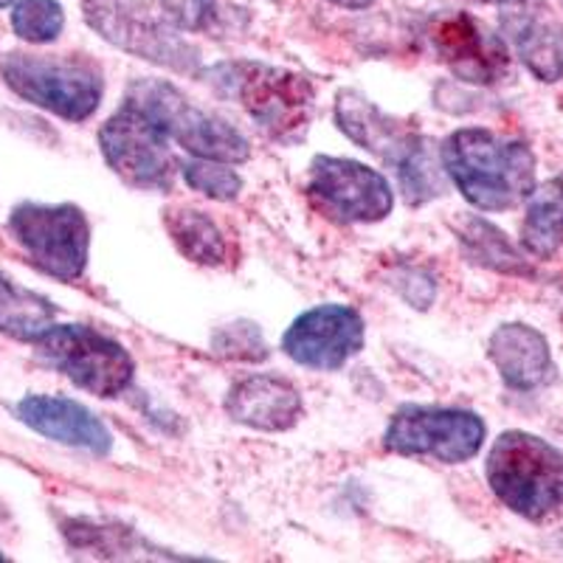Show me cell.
Listing matches in <instances>:
<instances>
[{"instance_id":"cell-1","label":"cell","mask_w":563,"mask_h":563,"mask_svg":"<svg viewBox=\"0 0 563 563\" xmlns=\"http://www.w3.org/2000/svg\"><path fill=\"white\" fill-rule=\"evenodd\" d=\"M440 161L462 198L476 209H512L536 195V155L525 141L465 128L445 139Z\"/></svg>"},{"instance_id":"cell-2","label":"cell","mask_w":563,"mask_h":563,"mask_svg":"<svg viewBox=\"0 0 563 563\" xmlns=\"http://www.w3.org/2000/svg\"><path fill=\"white\" fill-rule=\"evenodd\" d=\"M487 485L512 512L547 519L563 507V451L527 431H507L487 456Z\"/></svg>"},{"instance_id":"cell-3","label":"cell","mask_w":563,"mask_h":563,"mask_svg":"<svg viewBox=\"0 0 563 563\" xmlns=\"http://www.w3.org/2000/svg\"><path fill=\"white\" fill-rule=\"evenodd\" d=\"M335 115H339V128L355 144L395 167L409 203H426L442 192V173L434 164L431 144L409 124L386 115L355 90L341 93Z\"/></svg>"},{"instance_id":"cell-4","label":"cell","mask_w":563,"mask_h":563,"mask_svg":"<svg viewBox=\"0 0 563 563\" xmlns=\"http://www.w3.org/2000/svg\"><path fill=\"white\" fill-rule=\"evenodd\" d=\"M0 74L23 102L37 104L68 122H85L102 102V74L82 57L9 54L0 65Z\"/></svg>"},{"instance_id":"cell-5","label":"cell","mask_w":563,"mask_h":563,"mask_svg":"<svg viewBox=\"0 0 563 563\" xmlns=\"http://www.w3.org/2000/svg\"><path fill=\"white\" fill-rule=\"evenodd\" d=\"M124 102L150 115L169 139L178 141L195 158L225 161V164L249 161V139L238 128H231L225 119L186 99L175 85L161 82V79H135Z\"/></svg>"},{"instance_id":"cell-6","label":"cell","mask_w":563,"mask_h":563,"mask_svg":"<svg viewBox=\"0 0 563 563\" xmlns=\"http://www.w3.org/2000/svg\"><path fill=\"white\" fill-rule=\"evenodd\" d=\"M231 97L274 139H296L308 130L313 113V85L294 70L263 63H225L211 70Z\"/></svg>"},{"instance_id":"cell-7","label":"cell","mask_w":563,"mask_h":563,"mask_svg":"<svg viewBox=\"0 0 563 563\" xmlns=\"http://www.w3.org/2000/svg\"><path fill=\"white\" fill-rule=\"evenodd\" d=\"M32 344L45 364L90 395L115 397L133 384V358L128 350L93 327L54 324Z\"/></svg>"},{"instance_id":"cell-8","label":"cell","mask_w":563,"mask_h":563,"mask_svg":"<svg viewBox=\"0 0 563 563\" xmlns=\"http://www.w3.org/2000/svg\"><path fill=\"white\" fill-rule=\"evenodd\" d=\"M9 234L40 271L63 282L79 279L88 265L90 225L77 206H18L9 214Z\"/></svg>"},{"instance_id":"cell-9","label":"cell","mask_w":563,"mask_h":563,"mask_svg":"<svg viewBox=\"0 0 563 563\" xmlns=\"http://www.w3.org/2000/svg\"><path fill=\"white\" fill-rule=\"evenodd\" d=\"M99 147L110 169L130 186L158 192L173 186L178 164L169 153V135L130 102L102 124Z\"/></svg>"},{"instance_id":"cell-10","label":"cell","mask_w":563,"mask_h":563,"mask_svg":"<svg viewBox=\"0 0 563 563\" xmlns=\"http://www.w3.org/2000/svg\"><path fill=\"white\" fill-rule=\"evenodd\" d=\"M485 442V422L474 411L406 406L391 417L384 445L404 456H431V460L465 462L479 454Z\"/></svg>"},{"instance_id":"cell-11","label":"cell","mask_w":563,"mask_h":563,"mask_svg":"<svg viewBox=\"0 0 563 563\" xmlns=\"http://www.w3.org/2000/svg\"><path fill=\"white\" fill-rule=\"evenodd\" d=\"M85 20L108 43L122 52L144 57L150 63L167 65L173 70H192L198 52L175 37L164 20L155 18L141 0H82Z\"/></svg>"},{"instance_id":"cell-12","label":"cell","mask_w":563,"mask_h":563,"mask_svg":"<svg viewBox=\"0 0 563 563\" xmlns=\"http://www.w3.org/2000/svg\"><path fill=\"white\" fill-rule=\"evenodd\" d=\"M308 192L324 214L344 223H378L391 211L389 180L358 161L321 155L310 164Z\"/></svg>"},{"instance_id":"cell-13","label":"cell","mask_w":563,"mask_h":563,"mask_svg":"<svg viewBox=\"0 0 563 563\" xmlns=\"http://www.w3.org/2000/svg\"><path fill=\"white\" fill-rule=\"evenodd\" d=\"M364 346V319L346 305H321L301 313L282 339L288 358L308 369L333 372Z\"/></svg>"},{"instance_id":"cell-14","label":"cell","mask_w":563,"mask_h":563,"mask_svg":"<svg viewBox=\"0 0 563 563\" xmlns=\"http://www.w3.org/2000/svg\"><path fill=\"white\" fill-rule=\"evenodd\" d=\"M431 45L437 57L449 65L462 82L493 85L505 77L507 48L471 14H442L431 26Z\"/></svg>"},{"instance_id":"cell-15","label":"cell","mask_w":563,"mask_h":563,"mask_svg":"<svg viewBox=\"0 0 563 563\" xmlns=\"http://www.w3.org/2000/svg\"><path fill=\"white\" fill-rule=\"evenodd\" d=\"M501 32L541 82L563 77V26L547 0H501Z\"/></svg>"},{"instance_id":"cell-16","label":"cell","mask_w":563,"mask_h":563,"mask_svg":"<svg viewBox=\"0 0 563 563\" xmlns=\"http://www.w3.org/2000/svg\"><path fill=\"white\" fill-rule=\"evenodd\" d=\"M20 420L37 434L54 442H63L70 449H82L90 454H108L113 437L104 429V422L97 415H90L82 404L68 397L32 395L18 404Z\"/></svg>"},{"instance_id":"cell-17","label":"cell","mask_w":563,"mask_h":563,"mask_svg":"<svg viewBox=\"0 0 563 563\" xmlns=\"http://www.w3.org/2000/svg\"><path fill=\"white\" fill-rule=\"evenodd\" d=\"M225 411L249 429L285 431L301 415V395L290 380L274 375H251L229 391Z\"/></svg>"},{"instance_id":"cell-18","label":"cell","mask_w":563,"mask_h":563,"mask_svg":"<svg viewBox=\"0 0 563 563\" xmlns=\"http://www.w3.org/2000/svg\"><path fill=\"white\" fill-rule=\"evenodd\" d=\"M490 361L510 389L532 391L552 378V352L547 339L527 324H505L490 335Z\"/></svg>"},{"instance_id":"cell-19","label":"cell","mask_w":563,"mask_h":563,"mask_svg":"<svg viewBox=\"0 0 563 563\" xmlns=\"http://www.w3.org/2000/svg\"><path fill=\"white\" fill-rule=\"evenodd\" d=\"M54 316L57 310L45 296L18 288L7 276H0V333L37 341L48 327H54Z\"/></svg>"},{"instance_id":"cell-20","label":"cell","mask_w":563,"mask_h":563,"mask_svg":"<svg viewBox=\"0 0 563 563\" xmlns=\"http://www.w3.org/2000/svg\"><path fill=\"white\" fill-rule=\"evenodd\" d=\"M167 231L180 254L189 256L198 265H223L229 256V243L218 223L195 209L167 211Z\"/></svg>"},{"instance_id":"cell-21","label":"cell","mask_w":563,"mask_h":563,"mask_svg":"<svg viewBox=\"0 0 563 563\" xmlns=\"http://www.w3.org/2000/svg\"><path fill=\"white\" fill-rule=\"evenodd\" d=\"M521 238L536 256H552L563 249V189H550L532 200Z\"/></svg>"},{"instance_id":"cell-22","label":"cell","mask_w":563,"mask_h":563,"mask_svg":"<svg viewBox=\"0 0 563 563\" xmlns=\"http://www.w3.org/2000/svg\"><path fill=\"white\" fill-rule=\"evenodd\" d=\"M12 29L26 43H54L65 29V12L57 0H18L12 9Z\"/></svg>"},{"instance_id":"cell-23","label":"cell","mask_w":563,"mask_h":563,"mask_svg":"<svg viewBox=\"0 0 563 563\" xmlns=\"http://www.w3.org/2000/svg\"><path fill=\"white\" fill-rule=\"evenodd\" d=\"M184 180L211 200H234L243 189V178L225 161H189L184 164Z\"/></svg>"},{"instance_id":"cell-24","label":"cell","mask_w":563,"mask_h":563,"mask_svg":"<svg viewBox=\"0 0 563 563\" xmlns=\"http://www.w3.org/2000/svg\"><path fill=\"white\" fill-rule=\"evenodd\" d=\"M158 3L169 26L178 32H203L214 20L218 0H158Z\"/></svg>"},{"instance_id":"cell-25","label":"cell","mask_w":563,"mask_h":563,"mask_svg":"<svg viewBox=\"0 0 563 563\" xmlns=\"http://www.w3.org/2000/svg\"><path fill=\"white\" fill-rule=\"evenodd\" d=\"M476 234H479V240H476V245H479V260L482 263L493 265V268H501V271H519V274H525V265H521L519 254L510 249V245L505 243V234H499V231L493 229V225L487 223H474Z\"/></svg>"},{"instance_id":"cell-26","label":"cell","mask_w":563,"mask_h":563,"mask_svg":"<svg viewBox=\"0 0 563 563\" xmlns=\"http://www.w3.org/2000/svg\"><path fill=\"white\" fill-rule=\"evenodd\" d=\"M218 352L231 358H265V341L256 330V324H234L225 327L214 341Z\"/></svg>"},{"instance_id":"cell-27","label":"cell","mask_w":563,"mask_h":563,"mask_svg":"<svg viewBox=\"0 0 563 563\" xmlns=\"http://www.w3.org/2000/svg\"><path fill=\"white\" fill-rule=\"evenodd\" d=\"M333 3H339V7H344V9H366V7H372L375 0H333Z\"/></svg>"},{"instance_id":"cell-28","label":"cell","mask_w":563,"mask_h":563,"mask_svg":"<svg viewBox=\"0 0 563 563\" xmlns=\"http://www.w3.org/2000/svg\"><path fill=\"white\" fill-rule=\"evenodd\" d=\"M476 3H501V0H476Z\"/></svg>"},{"instance_id":"cell-29","label":"cell","mask_w":563,"mask_h":563,"mask_svg":"<svg viewBox=\"0 0 563 563\" xmlns=\"http://www.w3.org/2000/svg\"><path fill=\"white\" fill-rule=\"evenodd\" d=\"M9 3H12V0H0V9H7Z\"/></svg>"}]
</instances>
